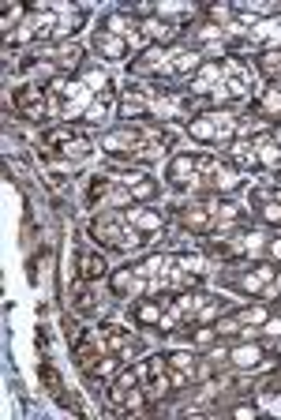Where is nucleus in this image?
Wrapping results in <instances>:
<instances>
[{
  "label": "nucleus",
  "mask_w": 281,
  "mask_h": 420,
  "mask_svg": "<svg viewBox=\"0 0 281 420\" xmlns=\"http://www.w3.org/2000/svg\"><path fill=\"white\" fill-rule=\"evenodd\" d=\"M98 357H101V353L94 349L90 334H87V331H79V334H75V364L83 368V372H90V368L98 364Z\"/></svg>",
  "instance_id": "obj_10"
},
{
  "label": "nucleus",
  "mask_w": 281,
  "mask_h": 420,
  "mask_svg": "<svg viewBox=\"0 0 281 420\" xmlns=\"http://www.w3.org/2000/svg\"><path fill=\"white\" fill-rule=\"evenodd\" d=\"M16 105L23 113H31V116H42L45 113V90L42 87H23L16 94Z\"/></svg>",
  "instance_id": "obj_9"
},
{
  "label": "nucleus",
  "mask_w": 281,
  "mask_h": 420,
  "mask_svg": "<svg viewBox=\"0 0 281 420\" xmlns=\"http://www.w3.org/2000/svg\"><path fill=\"white\" fill-rule=\"evenodd\" d=\"M277 293H281V274H277Z\"/></svg>",
  "instance_id": "obj_33"
},
{
  "label": "nucleus",
  "mask_w": 281,
  "mask_h": 420,
  "mask_svg": "<svg viewBox=\"0 0 281 420\" xmlns=\"http://www.w3.org/2000/svg\"><path fill=\"white\" fill-rule=\"evenodd\" d=\"M101 334H105V341H109L113 353H128V349H131V334L124 331V326L109 323V326H101Z\"/></svg>",
  "instance_id": "obj_18"
},
{
  "label": "nucleus",
  "mask_w": 281,
  "mask_h": 420,
  "mask_svg": "<svg viewBox=\"0 0 281 420\" xmlns=\"http://www.w3.org/2000/svg\"><path fill=\"white\" fill-rule=\"evenodd\" d=\"M42 379H45L49 394H60V375H57V368H53V364H42Z\"/></svg>",
  "instance_id": "obj_26"
},
{
  "label": "nucleus",
  "mask_w": 281,
  "mask_h": 420,
  "mask_svg": "<svg viewBox=\"0 0 281 420\" xmlns=\"http://www.w3.org/2000/svg\"><path fill=\"white\" fill-rule=\"evenodd\" d=\"M120 113H124V116L143 113V98H139V94H124V101H120Z\"/></svg>",
  "instance_id": "obj_25"
},
{
  "label": "nucleus",
  "mask_w": 281,
  "mask_h": 420,
  "mask_svg": "<svg viewBox=\"0 0 281 420\" xmlns=\"http://www.w3.org/2000/svg\"><path fill=\"white\" fill-rule=\"evenodd\" d=\"M165 308H169V300H143V304H136V319L139 323H162L165 319Z\"/></svg>",
  "instance_id": "obj_14"
},
{
  "label": "nucleus",
  "mask_w": 281,
  "mask_h": 420,
  "mask_svg": "<svg viewBox=\"0 0 281 420\" xmlns=\"http://www.w3.org/2000/svg\"><path fill=\"white\" fill-rule=\"evenodd\" d=\"M236 323H266V308H248V311H240Z\"/></svg>",
  "instance_id": "obj_27"
},
{
  "label": "nucleus",
  "mask_w": 281,
  "mask_h": 420,
  "mask_svg": "<svg viewBox=\"0 0 281 420\" xmlns=\"http://www.w3.org/2000/svg\"><path fill=\"white\" fill-rule=\"evenodd\" d=\"M139 379H143V394H146V398H158V394H165V390H169L165 360H162V357H150L146 364H139Z\"/></svg>",
  "instance_id": "obj_4"
},
{
  "label": "nucleus",
  "mask_w": 281,
  "mask_h": 420,
  "mask_svg": "<svg viewBox=\"0 0 281 420\" xmlns=\"http://www.w3.org/2000/svg\"><path fill=\"white\" fill-rule=\"evenodd\" d=\"M113 293H120V297H124V293H131V289H136V274H131V267L128 270H120V274H113Z\"/></svg>",
  "instance_id": "obj_22"
},
{
  "label": "nucleus",
  "mask_w": 281,
  "mask_h": 420,
  "mask_svg": "<svg viewBox=\"0 0 281 420\" xmlns=\"http://www.w3.org/2000/svg\"><path fill=\"white\" fill-rule=\"evenodd\" d=\"M229 162L240 169V173H251V169H263V162H259V150H255V143H233L229 147Z\"/></svg>",
  "instance_id": "obj_7"
},
{
  "label": "nucleus",
  "mask_w": 281,
  "mask_h": 420,
  "mask_svg": "<svg viewBox=\"0 0 281 420\" xmlns=\"http://www.w3.org/2000/svg\"><path fill=\"white\" fill-rule=\"evenodd\" d=\"M105 259L98 255V252H83L79 255V274H83V282H98V278H105Z\"/></svg>",
  "instance_id": "obj_13"
},
{
  "label": "nucleus",
  "mask_w": 281,
  "mask_h": 420,
  "mask_svg": "<svg viewBox=\"0 0 281 420\" xmlns=\"http://www.w3.org/2000/svg\"><path fill=\"white\" fill-rule=\"evenodd\" d=\"M180 221H184L187 229L203 233V229H210V210L206 206H184L180 210Z\"/></svg>",
  "instance_id": "obj_17"
},
{
  "label": "nucleus",
  "mask_w": 281,
  "mask_h": 420,
  "mask_svg": "<svg viewBox=\"0 0 281 420\" xmlns=\"http://www.w3.org/2000/svg\"><path fill=\"white\" fill-rule=\"evenodd\" d=\"M75 304L83 311H90V293H87V289H79V293H75Z\"/></svg>",
  "instance_id": "obj_30"
},
{
  "label": "nucleus",
  "mask_w": 281,
  "mask_h": 420,
  "mask_svg": "<svg viewBox=\"0 0 281 420\" xmlns=\"http://www.w3.org/2000/svg\"><path fill=\"white\" fill-rule=\"evenodd\" d=\"M187 136L199 143H221L236 136V116L233 113H199L187 121Z\"/></svg>",
  "instance_id": "obj_1"
},
{
  "label": "nucleus",
  "mask_w": 281,
  "mask_h": 420,
  "mask_svg": "<svg viewBox=\"0 0 281 420\" xmlns=\"http://www.w3.org/2000/svg\"><path fill=\"white\" fill-rule=\"evenodd\" d=\"M229 357H233L236 368H259L263 364V349L259 346H240V349L229 353Z\"/></svg>",
  "instance_id": "obj_20"
},
{
  "label": "nucleus",
  "mask_w": 281,
  "mask_h": 420,
  "mask_svg": "<svg viewBox=\"0 0 281 420\" xmlns=\"http://www.w3.org/2000/svg\"><path fill=\"white\" fill-rule=\"evenodd\" d=\"M192 180H199V154H177L169 162V184L172 188H187Z\"/></svg>",
  "instance_id": "obj_5"
},
{
  "label": "nucleus",
  "mask_w": 281,
  "mask_h": 420,
  "mask_svg": "<svg viewBox=\"0 0 281 420\" xmlns=\"http://www.w3.org/2000/svg\"><path fill=\"white\" fill-rule=\"evenodd\" d=\"M165 360H169L172 368H177V372H192V368H195V357H192L187 349H180V353H169Z\"/></svg>",
  "instance_id": "obj_23"
},
{
  "label": "nucleus",
  "mask_w": 281,
  "mask_h": 420,
  "mask_svg": "<svg viewBox=\"0 0 281 420\" xmlns=\"http://www.w3.org/2000/svg\"><path fill=\"white\" fill-rule=\"evenodd\" d=\"M270 255L281 259V236H277V241H270Z\"/></svg>",
  "instance_id": "obj_31"
},
{
  "label": "nucleus",
  "mask_w": 281,
  "mask_h": 420,
  "mask_svg": "<svg viewBox=\"0 0 281 420\" xmlns=\"http://www.w3.org/2000/svg\"><path fill=\"white\" fill-rule=\"evenodd\" d=\"M128 192H131V199H154L158 184L146 177V173H128Z\"/></svg>",
  "instance_id": "obj_15"
},
{
  "label": "nucleus",
  "mask_w": 281,
  "mask_h": 420,
  "mask_svg": "<svg viewBox=\"0 0 281 420\" xmlns=\"http://www.w3.org/2000/svg\"><path fill=\"white\" fill-rule=\"evenodd\" d=\"M136 147H139V131H131V128L113 131V136H105V139H101V150H105V154H113V158H128V154H136Z\"/></svg>",
  "instance_id": "obj_6"
},
{
  "label": "nucleus",
  "mask_w": 281,
  "mask_h": 420,
  "mask_svg": "<svg viewBox=\"0 0 281 420\" xmlns=\"http://www.w3.org/2000/svg\"><path fill=\"white\" fill-rule=\"evenodd\" d=\"M98 52L105 60H124L128 57V38H116V34H101L98 31Z\"/></svg>",
  "instance_id": "obj_11"
},
{
  "label": "nucleus",
  "mask_w": 281,
  "mask_h": 420,
  "mask_svg": "<svg viewBox=\"0 0 281 420\" xmlns=\"http://www.w3.org/2000/svg\"><path fill=\"white\" fill-rule=\"evenodd\" d=\"M79 57H83V52H79L75 45H64V49H60V64H64V68H75Z\"/></svg>",
  "instance_id": "obj_28"
},
{
  "label": "nucleus",
  "mask_w": 281,
  "mask_h": 420,
  "mask_svg": "<svg viewBox=\"0 0 281 420\" xmlns=\"http://www.w3.org/2000/svg\"><path fill=\"white\" fill-rule=\"evenodd\" d=\"M128 221H131V229H136L139 236H143V233H154V229H162V214H154V210H131V214H128Z\"/></svg>",
  "instance_id": "obj_16"
},
{
  "label": "nucleus",
  "mask_w": 281,
  "mask_h": 420,
  "mask_svg": "<svg viewBox=\"0 0 281 420\" xmlns=\"http://www.w3.org/2000/svg\"><path fill=\"white\" fill-rule=\"evenodd\" d=\"M251 199L259 203V218L266 221V226H281V206L274 199H266V192H255Z\"/></svg>",
  "instance_id": "obj_19"
},
{
  "label": "nucleus",
  "mask_w": 281,
  "mask_h": 420,
  "mask_svg": "<svg viewBox=\"0 0 281 420\" xmlns=\"http://www.w3.org/2000/svg\"><path fill=\"white\" fill-rule=\"evenodd\" d=\"M94 236H98V241H105V244H113V248L143 244V236H139L136 229H128L120 214H109V218H98V221H94Z\"/></svg>",
  "instance_id": "obj_2"
},
{
  "label": "nucleus",
  "mask_w": 281,
  "mask_h": 420,
  "mask_svg": "<svg viewBox=\"0 0 281 420\" xmlns=\"http://www.w3.org/2000/svg\"><path fill=\"white\" fill-rule=\"evenodd\" d=\"M195 68H199V52L195 49H177V52H172V72H177V75H187Z\"/></svg>",
  "instance_id": "obj_21"
},
{
  "label": "nucleus",
  "mask_w": 281,
  "mask_h": 420,
  "mask_svg": "<svg viewBox=\"0 0 281 420\" xmlns=\"http://www.w3.org/2000/svg\"><path fill=\"white\" fill-rule=\"evenodd\" d=\"M113 402L116 405H139L143 398V379H139V368H120L116 383H113Z\"/></svg>",
  "instance_id": "obj_3"
},
{
  "label": "nucleus",
  "mask_w": 281,
  "mask_h": 420,
  "mask_svg": "<svg viewBox=\"0 0 281 420\" xmlns=\"http://www.w3.org/2000/svg\"><path fill=\"white\" fill-rule=\"evenodd\" d=\"M105 192H109V177H94V180H90V192H87V203L94 206Z\"/></svg>",
  "instance_id": "obj_24"
},
{
  "label": "nucleus",
  "mask_w": 281,
  "mask_h": 420,
  "mask_svg": "<svg viewBox=\"0 0 281 420\" xmlns=\"http://www.w3.org/2000/svg\"><path fill=\"white\" fill-rule=\"evenodd\" d=\"M136 34L143 38V42H172V38H177V26L162 23V19H146V23H139Z\"/></svg>",
  "instance_id": "obj_8"
},
{
  "label": "nucleus",
  "mask_w": 281,
  "mask_h": 420,
  "mask_svg": "<svg viewBox=\"0 0 281 420\" xmlns=\"http://www.w3.org/2000/svg\"><path fill=\"white\" fill-rule=\"evenodd\" d=\"M255 274H259L263 282H270V278H274V267H270V262H259V267H255Z\"/></svg>",
  "instance_id": "obj_29"
},
{
  "label": "nucleus",
  "mask_w": 281,
  "mask_h": 420,
  "mask_svg": "<svg viewBox=\"0 0 281 420\" xmlns=\"http://www.w3.org/2000/svg\"><path fill=\"white\" fill-rule=\"evenodd\" d=\"M274 203L281 206V184H277V188H274Z\"/></svg>",
  "instance_id": "obj_32"
},
{
  "label": "nucleus",
  "mask_w": 281,
  "mask_h": 420,
  "mask_svg": "<svg viewBox=\"0 0 281 420\" xmlns=\"http://www.w3.org/2000/svg\"><path fill=\"white\" fill-rule=\"evenodd\" d=\"M255 113H263V116H274V121H281V87L274 83L270 90H263V94L255 98V105H251Z\"/></svg>",
  "instance_id": "obj_12"
}]
</instances>
